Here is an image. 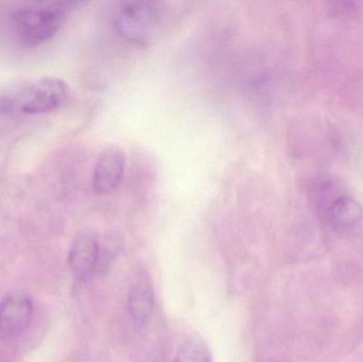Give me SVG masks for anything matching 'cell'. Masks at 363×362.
<instances>
[{
  "label": "cell",
  "mask_w": 363,
  "mask_h": 362,
  "mask_svg": "<svg viewBox=\"0 0 363 362\" xmlns=\"http://www.w3.org/2000/svg\"><path fill=\"white\" fill-rule=\"evenodd\" d=\"M165 6L162 2L133 1L123 4L116 16L119 33L138 44H147L162 28Z\"/></svg>",
  "instance_id": "obj_3"
},
{
  "label": "cell",
  "mask_w": 363,
  "mask_h": 362,
  "mask_svg": "<svg viewBox=\"0 0 363 362\" xmlns=\"http://www.w3.org/2000/svg\"><path fill=\"white\" fill-rule=\"evenodd\" d=\"M69 95L67 83L59 78L23 81L0 91V114L15 116L53 112L67 102Z\"/></svg>",
  "instance_id": "obj_2"
},
{
  "label": "cell",
  "mask_w": 363,
  "mask_h": 362,
  "mask_svg": "<svg viewBox=\"0 0 363 362\" xmlns=\"http://www.w3.org/2000/svg\"><path fill=\"white\" fill-rule=\"evenodd\" d=\"M129 312L136 322H146L150 317L155 304V293L147 276H138L132 285L129 293Z\"/></svg>",
  "instance_id": "obj_7"
},
{
  "label": "cell",
  "mask_w": 363,
  "mask_h": 362,
  "mask_svg": "<svg viewBox=\"0 0 363 362\" xmlns=\"http://www.w3.org/2000/svg\"><path fill=\"white\" fill-rule=\"evenodd\" d=\"M33 307L25 295H12L0 304V338L6 341L23 335L31 323Z\"/></svg>",
  "instance_id": "obj_5"
},
{
  "label": "cell",
  "mask_w": 363,
  "mask_h": 362,
  "mask_svg": "<svg viewBox=\"0 0 363 362\" xmlns=\"http://www.w3.org/2000/svg\"><path fill=\"white\" fill-rule=\"evenodd\" d=\"M357 10L358 4L352 1L335 2L330 9L333 16L337 17V18H347L352 15H355Z\"/></svg>",
  "instance_id": "obj_10"
},
{
  "label": "cell",
  "mask_w": 363,
  "mask_h": 362,
  "mask_svg": "<svg viewBox=\"0 0 363 362\" xmlns=\"http://www.w3.org/2000/svg\"><path fill=\"white\" fill-rule=\"evenodd\" d=\"M174 362H211L208 350L204 344L190 341L184 344Z\"/></svg>",
  "instance_id": "obj_9"
},
{
  "label": "cell",
  "mask_w": 363,
  "mask_h": 362,
  "mask_svg": "<svg viewBox=\"0 0 363 362\" xmlns=\"http://www.w3.org/2000/svg\"><path fill=\"white\" fill-rule=\"evenodd\" d=\"M330 220L338 227H351L362 220L363 210L359 202L350 196L341 195L336 198L330 210Z\"/></svg>",
  "instance_id": "obj_8"
},
{
  "label": "cell",
  "mask_w": 363,
  "mask_h": 362,
  "mask_svg": "<svg viewBox=\"0 0 363 362\" xmlns=\"http://www.w3.org/2000/svg\"><path fill=\"white\" fill-rule=\"evenodd\" d=\"M125 168V155L117 145L104 147L96 162L94 169V191L98 195H110L114 193L121 181Z\"/></svg>",
  "instance_id": "obj_4"
},
{
  "label": "cell",
  "mask_w": 363,
  "mask_h": 362,
  "mask_svg": "<svg viewBox=\"0 0 363 362\" xmlns=\"http://www.w3.org/2000/svg\"><path fill=\"white\" fill-rule=\"evenodd\" d=\"M101 248L95 238L82 235L72 244L68 256L70 269L78 280L85 281L99 267Z\"/></svg>",
  "instance_id": "obj_6"
},
{
  "label": "cell",
  "mask_w": 363,
  "mask_h": 362,
  "mask_svg": "<svg viewBox=\"0 0 363 362\" xmlns=\"http://www.w3.org/2000/svg\"><path fill=\"white\" fill-rule=\"evenodd\" d=\"M77 6L78 2L70 1L13 4L6 12L11 36L21 48L40 46L57 34L66 15Z\"/></svg>",
  "instance_id": "obj_1"
}]
</instances>
